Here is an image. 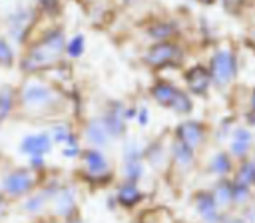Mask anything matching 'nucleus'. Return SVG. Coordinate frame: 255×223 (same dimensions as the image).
Masks as SVG:
<instances>
[{"mask_svg": "<svg viewBox=\"0 0 255 223\" xmlns=\"http://www.w3.org/2000/svg\"><path fill=\"white\" fill-rule=\"evenodd\" d=\"M66 102L64 90L44 76H28L18 86V110L30 119H58Z\"/></svg>", "mask_w": 255, "mask_h": 223, "instance_id": "1", "label": "nucleus"}, {"mask_svg": "<svg viewBox=\"0 0 255 223\" xmlns=\"http://www.w3.org/2000/svg\"><path fill=\"white\" fill-rule=\"evenodd\" d=\"M66 32L62 26H48L40 34L32 36V40L24 46V52L18 60V70L24 78L42 76L50 68L62 64L66 60Z\"/></svg>", "mask_w": 255, "mask_h": 223, "instance_id": "2", "label": "nucleus"}, {"mask_svg": "<svg viewBox=\"0 0 255 223\" xmlns=\"http://www.w3.org/2000/svg\"><path fill=\"white\" fill-rule=\"evenodd\" d=\"M147 96L157 108H161L181 119L191 117L195 112V98L181 84H177L165 76H155L151 80V84L147 88Z\"/></svg>", "mask_w": 255, "mask_h": 223, "instance_id": "3", "label": "nucleus"}, {"mask_svg": "<svg viewBox=\"0 0 255 223\" xmlns=\"http://www.w3.org/2000/svg\"><path fill=\"white\" fill-rule=\"evenodd\" d=\"M207 70L213 82L215 92H227L235 86L239 74H241V58L239 52L231 44H217L207 54Z\"/></svg>", "mask_w": 255, "mask_h": 223, "instance_id": "4", "label": "nucleus"}, {"mask_svg": "<svg viewBox=\"0 0 255 223\" xmlns=\"http://www.w3.org/2000/svg\"><path fill=\"white\" fill-rule=\"evenodd\" d=\"M185 60H187V48L183 46L181 40L153 42L147 44L139 54V62L155 74H161L163 70H183Z\"/></svg>", "mask_w": 255, "mask_h": 223, "instance_id": "5", "label": "nucleus"}, {"mask_svg": "<svg viewBox=\"0 0 255 223\" xmlns=\"http://www.w3.org/2000/svg\"><path fill=\"white\" fill-rule=\"evenodd\" d=\"M44 175L32 171L28 165H12L0 171V187L10 203H18L36 191Z\"/></svg>", "mask_w": 255, "mask_h": 223, "instance_id": "6", "label": "nucleus"}, {"mask_svg": "<svg viewBox=\"0 0 255 223\" xmlns=\"http://www.w3.org/2000/svg\"><path fill=\"white\" fill-rule=\"evenodd\" d=\"M78 161H80L78 173L84 183H88L92 187H104L114 181V163L104 149L84 145Z\"/></svg>", "mask_w": 255, "mask_h": 223, "instance_id": "7", "label": "nucleus"}, {"mask_svg": "<svg viewBox=\"0 0 255 223\" xmlns=\"http://www.w3.org/2000/svg\"><path fill=\"white\" fill-rule=\"evenodd\" d=\"M147 175V165L143 161V143L128 135L122 139V153H120V177L122 181L141 183Z\"/></svg>", "mask_w": 255, "mask_h": 223, "instance_id": "8", "label": "nucleus"}, {"mask_svg": "<svg viewBox=\"0 0 255 223\" xmlns=\"http://www.w3.org/2000/svg\"><path fill=\"white\" fill-rule=\"evenodd\" d=\"M38 20V10L26 4H18L6 14V34L16 46H26L34 36V26Z\"/></svg>", "mask_w": 255, "mask_h": 223, "instance_id": "9", "label": "nucleus"}, {"mask_svg": "<svg viewBox=\"0 0 255 223\" xmlns=\"http://www.w3.org/2000/svg\"><path fill=\"white\" fill-rule=\"evenodd\" d=\"M209 135H211V127L203 119H197L193 115L179 119L173 125L171 133H169V137H173V139L189 145L195 151H201L205 147V143L209 141Z\"/></svg>", "mask_w": 255, "mask_h": 223, "instance_id": "10", "label": "nucleus"}, {"mask_svg": "<svg viewBox=\"0 0 255 223\" xmlns=\"http://www.w3.org/2000/svg\"><path fill=\"white\" fill-rule=\"evenodd\" d=\"M78 207H80V191L74 183L66 181L58 187V191L54 193L52 197V203H50V217L56 219L58 223L70 219V217H76L80 215L78 213Z\"/></svg>", "mask_w": 255, "mask_h": 223, "instance_id": "11", "label": "nucleus"}, {"mask_svg": "<svg viewBox=\"0 0 255 223\" xmlns=\"http://www.w3.org/2000/svg\"><path fill=\"white\" fill-rule=\"evenodd\" d=\"M181 86L195 98V100H205L209 98L213 90V82L207 70L205 62H193L183 66L181 70Z\"/></svg>", "mask_w": 255, "mask_h": 223, "instance_id": "12", "label": "nucleus"}, {"mask_svg": "<svg viewBox=\"0 0 255 223\" xmlns=\"http://www.w3.org/2000/svg\"><path fill=\"white\" fill-rule=\"evenodd\" d=\"M124 110H126L124 100H108L100 112L102 121L108 127L114 141H122L124 137H128V131H129V123L124 115Z\"/></svg>", "mask_w": 255, "mask_h": 223, "instance_id": "13", "label": "nucleus"}, {"mask_svg": "<svg viewBox=\"0 0 255 223\" xmlns=\"http://www.w3.org/2000/svg\"><path fill=\"white\" fill-rule=\"evenodd\" d=\"M16 149L26 159L28 157H34V155H46L48 157L56 149V143H54V139H52V135H50V131L46 127V129H36V131L24 133L18 139Z\"/></svg>", "mask_w": 255, "mask_h": 223, "instance_id": "14", "label": "nucleus"}, {"mask_svg": "<svg viewBox=\"0 0 255 223\" xmlns=\"http://www.w3.org/2000/svg\"><path fill=\"white\" fill-rule=\"evenodd\" d=\"M253 147H255V129H251L239 121L235 125V129L231 131V135L225 143V149L229 151V155L235 161H243L253 155Z\"/></svg>", "mask_w": 255, "mask_h": 223, "instance_id": "15", "label": "nucleus"}, {"mask_svg": "<svg viewBox=\"0 0 255 223\" xmlns=\"http://www.w3.org/2000/svg\"><path fill=\"white\" fill-rule=\"evenodd\" d=\"M80 137H82V143H84L86 147H98V149H104V151L114 143V139H112L108 127L104 125L100 113L90 115V117L82 123Z\"/></svg>", "mask_w": 255, "mask_h": 223, "instance_id": "16", "label": "nucleus"}, {"mask_svg": "<svg viewBox=\"0 0 255 223\" xmlns=\"http://www.w3.org/2000/svg\"><path fill=\"white\" fill-rule=\"evenodd\" d=\"M191 209L195 213V217L199 219V223H221L223 219V211L219 209L211 189H197L191 195Z\"/></svg>", "mask_w": 255, "mask_h": 223, "instance_id": "17", "label": "nucleus"}, {"mask_svg": "<svg viewBox=\"0 0 255 223\" xmlns=\"http://www.w3.org/2000/svg\"><path fill=\"white\" fill-rule=\"evenodd\" d=\"M143 38L153 42H167V40H179L181 38V26L173 18H151L141 26Z\"/></svg>", "mask_w": 255, "mask_h": 223, "instance_id": "18", "label": "nucleus"}, {"mask_svg": "<svg viewBox=\"0 0 255 223\" xmlns=\"http://www.w3.org/2000/svg\"><path fill=\"white\" fill-rule=\"evenodd\" d=\"M235 165H237V161L229 155V151H227L225 147H215V149L207 155V159H205V163H203V171H205L213 181H217V179L231 177L233 171H235Z\"/></svg>", "mask_w": 255, "mask_h": 223, "instance_id": "19", "label": "nucleus"}, {"mask_svg": "<svg viewBox=\"0 0 255 223\" xmlns=\"http://www.w3.org/2000/svg\"><path fill=\"white\" fill-rule=\"evenodd\" d=\"M143 161L151 171H165L169 161V139L153 137L143 143Z\"/></svg>", "mask_w": 255, "mask_h": 223, "instance_id": "20", "label": "nucleus"}, {"mask_svg": "<svg viewBox=\"0 0 255 223\" xmlns=\"http://www.w3.org/2000/svg\"><path fill=\"white\" fill-rule=\"evenodd\" d=\"M197 153L195 149H191L189 145L169 137V161L173 165V169H177L179 173H189L191 169H195L197 165Z\"/></svg>", "mask_w": 255, "mask_h": 223, "instance_id": "21", "label": "nucleus"}, {"mask_svg": "<svg viewBox=\"0 0 255 223\" xmlns=\"http://www.w3.org/2000/svg\"><path fill=\"white\" fill-rule=\"evenodd\" d=\"M114 197L118 201V207H122L126 211H133L145 201V191L139 187V183L120 179V183L114 189Z\"/></svg>", "mask_w": 255, "mask_h": 223, "instance_id": "22", "label": "nucleus"}, {"mask_svg": "<svg viewBox=\"0 0 255 223\" xmlns=\"http://www.w3.org/2000/svg\"><path fill=\"white\" fill-rule=\"evenodd\" d=\"M48 131L56 143V147H64V145H80L82 143V137H80V131L74 127L72 121L64 119V117H58V119H52L48 123ZM84 145V143H82Z\"/></svg>", "mask_w": 255, "mask_h": 223, "instance_id": "23", "label": "nucleus"}, {"mask_svg": "<svg viewBox=\"0 0 255 223\" xmlns=\"http://www.w3.org/2000/svg\"><path fill=\"white\" fill-rule=\"evenodd\" d=\"M18 112V86H0V127L14 117Z\"/></svg>", "mask_w": 255, "mask_h": 223, "instance_id": "24", "label": "nucleus"}, {"mask_svg": "<svg viewBox=\"0 0 255 223\" xmlns=\"http://www.w3.org/2000/svg\"><path fill=\"white\" fill-rule=\"evenodd\" d=\"M209 189H211V193H213V197H215V201L223 213L233 211V179L231 177L217 179Z\"/></svg>", "mask_w": 255, "mask_h": 223, "instance_id": "25", "label": "nucleus"}, {"mask_svg": "<svg viewBox=\"0 0 255 223\" xmlns=\"http://www.w3.org/2000/svg\"><path fill=\"white\" fill-rule=\"evenodd\" d=\"M237 123H239V115H235V113L223 115V117L211 127V135H209V139H211L217 147H223V145L227 143V139H229V135H231V131L235 129Z\"/></svg>", "mask_w": 255, "mask_h": 223, "instance_id": "26", "label": "nucleus"}, {"mask_svg": "<svg viewBox=\"0 0 255 223\" xmlns=\"http://www.w3.org/2000/svg\"><path fill=\"white\" fill-rule=\"evenodd\" d=\"M88 50V40H86V34L84 32H76L72 36H68L66 40V50H64V56L68 62H76L80 58H84Z\"/></svg>", "mask_w": 255, "mask_h": 223, "instance_id": "27", "label": "nucleus"}, {"mask_svg": "<svg viewBox=\"0 0 255 223\" xmlns=\"http://www.w3.org/2000/svg\"><path fill=\"white\" fill-rule=\"evenodd\" d=\"M18 46L8 38V36H0V68L10 70L14 66H18Z\"/></svg>", "mask_w": 255, "mask_h": 223, "instance_id": "28", "label": "nucleus"}, {"mask_svg": "<svg viewBox=\"0 0 255 223\" xmlns=\"http://www.w3.org/2000/svg\"><path fill=\"white\" fill-rule=\"evenodd\" d=\"M231 177H233L237 183H243V185L253 187V183H255V159L249 157V159L237 161L235 171H233Z\"/></svg>", "mask_w": 255, "mask_h": 223, "instance_id": "29", "label": "nucleus"}, {"mask_svg": "<svg viewBox=\"0 0 255 223\" xmlns=\"http://www.w3.org/2000/svg\"><path fill=\"white\" fill-rule=\"evenodd\" d=\"M233 179V177H231ZM255 201V193H253V187L249 185H243V183H237L233 179V211H241L243 207H247L249 203Z\"/></svg>", "mask_w": 255, "mask_h": 223, "instance_id": "30", "label": "nucleus"}, {"mask_svg": "<svg viewBox=\"0 0 255 223\" xmlns=\"http://www.w3.org/2000/svg\"><path fill=\"white\" fill-rule=\"evenodd\" d=\"M36 10L48 18H56L62 12V0H36Z\"/></svg>", "mask_w": 255, "mask_h": 223, "instance_id": "31", "label": "nucleus"}, {"mask_svg": "<svg viewBox=\"0 0 255 223\" xmlns=\"http://www.w3.org/2000/svg\"><path fill=\"white\" fill-rule=\"evenodd\" d=\"M247 2H249V0H219L221 8H223L227 14H231V16H239V14L243 12V8L247 6Z\"/></svg>", "mask_w": 255, "mask_h": 223, "instance_id": "32", "label": "nucleus"}, {"mask_svg": "<svg viewBox=\"0 0 255 223\" xmlns=\"http://www.w3.org/2000/svg\"><path fill=\"white\" fill-rule=\"evenodd\" d=\"M26 165H28L32 171L44 175L46 169H48V157H46V155H34V157H28V159H26Z\"/></svg>", "mask_w": 255, "mask_h": 223, "instance_id": "33", "label": "nucleus"}, {"mask_svg": "<svg viewBox=\"0 0 255 223\" xmlns=\"http://www.w3.org/2000/svg\"><path fill=\"white\" fill-rule=\"evenodd\" d=\"M135 123L145 129L149 123H151V110L147 104H137V117H135Z\"/></svg>", "mask_w": 255, "mask_h": 223, "instance_id": "34", "label": "nucleus"}, {"mask_svg": "<svg viewBox=\"0 0 255 223\" xmlns=\"http://www.w3.org/2000/svg\"><path fill=\"white\" fill-rule=\"evenodd\" d=\"M82 149H84L82 143L80 145H64V147H60V155L66 161H78L82 155Z\"/></svg>", "mask_w": 255, "mask_h": 223, "instance_id": "35", "label": "nucleus"}, {"mask_svg": "<svg viewBox=\"0 0 255 223\" xmlns=\"http://www.w3.org/2000/svg\"><path fill=\"white\" fill-rule=\"evenodd\" d=\"M237 213H239L247 223H255V201H253V203H249L247 207H243V209H241V211H237Z\"/></svg>", "mask_w": 255, "mask_h": 223, "instance_id": "36", "label": "nucleus"}, {"mask_svg": "<svg viewBox=\"0 0 255 223\" xmlns=\"http://www.w3.org/2000/svg\"><path fill=\"white\" fill-rule=\"evenodd\" d=\"M124 115H126L128 123H133V121H135V117H137V104H126Z\"/></svg>", "mask_w": 255, "mask_h": 223, "instance_id": "37", "label": "nucleus"}, {"mask_svg": "<svg viewBox=\"0 0 255 223\" xmlns=\"http://www.w3.org/2000/svg\"><path fill=\"white\" fill-rule=\"evenodd\" d=\"M221 223H247V221H245L237 211H229V213H225V215H223Z\"/></svg>", "mask_w": 255, "mask_h": 223, "instance_id": "38", "label": "nucleus"}, {"mask_svg": "<svg viewBox=\"0 0 255 223\" xmlns=\"http://www.w3.org/2000/svg\"><path fill=\"white\" fill-rule=\"evenodd\" d=\"M245 110L255 113V86H251L249 92H247V106H245Z\"/></svg>", "mask_w": 255, "mask_h": 223, "instance_id": "39", "label": "nucleus"}, {"mask_svg": "<svg viewBox=\"0 0 255 223\" xmlns=\"http://www.w3.org/2000/svg\"><path fill=\"white\" fill-rule=\"evenodd\" d=\"M8 207H10V201H8V197L4 195V191H2V187H0V215L6 213Z\"/></svg>", "mask_w": 255, "mask_h": 223, "instance_id": "40", "label": "nucleus"}, {"mask_svg": "<svg viewBox=\"0 0 255 223\" xmlns=\"http://www.w3.org/2000/svg\"><path fill=\"white\" fill-rule=\"evenodd\" d=\"M106 205H108V209H110V211L120 209V207H118V201H116V197H114V193H110V195L106 197Z\"/></svg>", "mask_w": 255, "mask_h": 223, "instance_id": "41", "label": "nucleus"}, {"mask_svg": "<svg viewBox=\"0 0 255 223\" xmlns=\"http://www.w3.org/2000/svg\"><path fill=\"white\" fill-rule=\"evenodd\" d=\"M26 223H58L56 219H52L50 215H46V217H36V219H30V221H26Z\"/></svg>", "mask_w": 255, "mask_h": 223, "instance_id": "42", "label": "nucleus"}, {"mask_svg": "<svg viewBox=\"0 0 255 223\" xmlns=\"http://www.w3.org/2000/svg\"><path fill=\"white\" fill-rule=\"evenodd\" d=\"M62 223H88V221H86V219H82L80 215H76V217H70V219L62 221Z\"/></svg>", "mask_w": 255, "mask_h": 223, "instance_id": "43", "label": "nucleus"}, {"mask_svg": "<svg viewBox=\"0 0 255 223\" xmlns=\"http://www.w3.org/2000/svg\"><path fill=\"white\" fill-rule=\"evenodd\" d=\"M197 4H201V6H213L217 0H195Z\"/></svg>", "mask_w": 255, "mask_h": 223, "instance_id": "44", "label": "nucleus"}, {"mask_svg": "<svg viewBox=\"0 0 255 223\" xmlns=\"http://www.w3.org/2000/svg\"><path fill=\"white\" fill-rule=\"evenodd\" d=\"M249 38H251V42H253V46H255V26L249 30Z\"/></svg>", "mask_w": 255, "mask_h": 223, "instance_id": "45", "label": "nucleus"}, {"mask_svg": "<svg viewBox=\"0 0 255 223\" xmlns=\"http://www.w3.org/2000/svg\"><path fill=\"white\" fill-rule=\"evenodd\" d=\"M141 223H155V221H141Z\"/></svg>", "mask_w": 255, "mask_h": 223, "instance_id": "46", "label": "nucleus"}]
</instances>
